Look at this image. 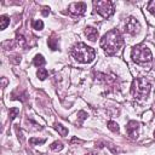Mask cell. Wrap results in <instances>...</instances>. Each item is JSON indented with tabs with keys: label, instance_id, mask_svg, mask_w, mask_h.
Masks as SVG:
<instances>
[{
	"label": "cell",
	"instance_id": "ffe728a7",
	"mask_svg": "<svg viewBox=\"0 0 155 155\" xmlns=\"http://www.w3.org/2000/svg\"><path fill=\"white\" fill-rule=\"evenodd\" d=\"M29 143H30V144H44V143H45V139L31 138V139H29Z\"/></svg>",
	"mask_w": 155,
	"mask_h": 155
},
{
	"label": "cell",
	"instance_id": "44dd1931",
	"mask_svg": "<svg viewBox=\"0 0 155 155\" xmlns=\"http://www.w3.org/2000/svg\"><path fill=\"white\" fill-rule=\"evenodd\" d=\"M48 12H50V8H48V7H42V15H44V16H47Z\"/></svg>",
	"mask_w": 155,
	"mask_h": 155
},
{
	"label": "cell",
	"instance_id": "d6986e66",
	"mask_svg": "<svg viewBox=\"0 0 155 155\" xmlns=\"http://www.w3.org/2000/svg\"><path fill=\"white\" fill-rule=\"evenodd\" d=\"M148 11L155 16V1H150L148 4Z\"/></svg>",
	"mask_w": 155,
	"mask_h": 155
},
{
	"label": "cell",
	"instance_id": "8fae6325",
	"mask_svg": "<svg viewBox=\"0 0 155 155\" xmlns=\"http://www.w3.org/2000/svg\"><path fill=\"white\" fill-rule=\"evenodd\" d=\"M48 46H50V48L51 50H57L58 48V39H56L54 36H52V38H50L48 39Z\"/></svg>",
	"mask_w": 155,
	"mask_h": 155
},
{
	"label": "cell",
	"instance_id": "52a82bcc",
	"mask_svg": "<svg viewBox=\"0 0 155 155\" xmlns=\"http://www.w3.org/2000/svg\"><path fill=\"white\" fill-rule=\"evenodd\" d=\"M69 12L74 16H81L86 11V4L85 2H73L69 5Z\"/></svg>",
	"mask_w": 155,
	"mask_h": 155
},
{
	"label": "cell",
	"instance_id": "277c9868",
	"mask_svg": "<svg viewBox=\"0 0 155 155\" xmlns=\"http://www.w3.org/2000/svg\"><path fill=\"white\" fill-rule=\"evenodd\" d=\"M132 58L136 63H148L151 61V51L144 45H137L132 48Z\"/></svg>",
	"mask_w": 155,
	"mask_h": 155
},
{
	"label": "cell",
	"instance_id": "30bf717a",
	"mask_svg": "<svg viewBox=\"0 0 155 155\" xmlns=\"http://www.w3.org/2000/svg\"><path fill=\"white\" fill-rule=\"evenodd\" d=\"M33 63H34L35 67H42L46 63V61H45V58L41 54H36L35 58H34V61H33Z\"/></svg>",
	"mask_w": 155,
	"mask_h": 155
},
{
	"label": "cell",
	"instance_id": "7a4b0ae2",
	"mask_svg": "<svg viewBox=\"0 0 155 155\" xmlns=\"http://www.w3.org/2000/svg\"><path fill=\"white\" fill-rule=\"evenodd\" d=\"M71 56L78 61V62H81V63H90L93 61L94 56H96V52L92 47L82 44V42H79L76 44L73 48H71Z\"/></svg>",
	"mask_w": 155,
	"mask_h": 155
},
{
	"label": "cell",
	"instance_id": "5b68a950",
	"mask_svg": "<svg viewBox=\"0 0 155 155\" xmlns=\"http://www.w3.org/2000/svg\"><path fill=\"white\" fill-rule=\"evenodd\" d=\"M94 10L103 17V18H108L114 13V4L111 1H94L93 2Z\"/></svg>",
	"mask_w": 155,
	"mask_h": 155
},
{
	"label": "cell",
	"instance_id": "6da1fadb",
	"mask_svg": "<svg viewBox=\"0 0 155 155\" xmlns=\"http://www.w3.org/2000/svg\"><path fill=\"white\" fill-rule=\"evenodd\" d=\"M124 45V39L117 29H111L101 39V46L107 52V54L116 53Z\"/></svg>",
	"mask_w": 155,
	"mask_h": 155
},
{
	"label": "cell",
	"instance_id": "3957f363",
	"mask_svg": "<svg viewBox=\"0 0 155 155\" xmlns=\"http://www.w3.org/2000/svg\"><path fill=\"white\" fill-rule=\"evenodd\" d=\"M131 91H132V94L134 98L142 99L148 96V93L150 91V84L145 78H137L132 82Z\"/></svg>",
	"mask_w": 155,
	"mask_h": 155
},
{
	"label": "cell",
	"instance_id": "7402d4cb",
	"mask_svg": "<svg viewBox=\"0 0 155 155\" xmlns=\"http://www.w3.org/2000/svg\"><path fill=\"white\" fill-rule=\"evenodd\" d=\"M6 82H7V81H6V79H2V86H4V87H5V85H6Z\"/></svg>",
	"mask_w": 155,
	"mask_h": 155
},
{
	"label": "cell",
	"instance_id": "7c38bea8",
	"mask_svg": "<svg viewBox=\"0 0 155 155\" xmlns=\"http://www.w3.org/2000/svg\"><path fill=\"white\" fill-rule=\"evenodd\" d=\"M0 22H1V29H6V27H7L8 23H10V18H8L7 16L2 15V16L0 17Z\"/></svg>",
	"mask_w": 155,
	"mask_h": 155
},
{
	"label": "cell",
	"instance_id": "ba28073f",
	"mask_svg": "<svg viewBox=\"0 0 155 155\" xmlns=\"http://www.w3.org/2000/svg\"><path fill=\"white\" fill-rule=\"evenodd\" d=\"M137 128H138V122L136 121H130L126 126V131L131 137H137Z\"/></svg>",
	"mask_w": 155,
	"mask_h": 155
},
{
	"label": "cell",
	"instance_id": "5bb4252c",
	"mask_svg": "<svg viewBox=\"0 0 155 155\" xmlns=\"http://www.w3.org/2000/svg\"><path fill=\"white\" fill-rule=\"evenodd\" d=\"M33 28L36 29V30H41V29L44 28V23H42V21H40V19L33 21Z\"/></svg>",
	"mask_w": 155,
	"mask_h": 155
},
{
	"label": "cell",
	"instance_id": "2e32d148",
	"mask_svg": "<svg viewBox=\"0 0 155 155\" xmlns=\"http://www.w3.org/2000/svg\"><path fill=\"white\" fill-rule=\"evenodd\" d=\"M51 150H54V151H57V150H61L62 148H63V144H62V142H53L52 144H51Z\"/></svg>",
	"mask_w": 155,
	"mask_h": 155
},
{
	"label": "cell",
	"instance_id": "9a60e30c",
	"mask_svg": "<svg viewBox=\"0 0 155 155\" xmlns=\"http://www.w3.org/2000/svg\"><path fill=\"white\" fill-rule=\"evenodd\" d=\"M38 78H39L40 80L46 79V78H47V70L44 69V68H40V69L38 70Z\"/></svg>",
	"mask_w": 155,
	"mask_h": 155
},
{
	"label": "cell",
	"instance_id": "4fadbf2b",
	"mask_svg": "<svg viewBox=\"0 0 155 155\" xmlns=\"http://www.w3.org/2000/svg\"><path fill=\"white\" fill-rule=\"evenodd\" d=\"M54 128H56L57 132H59L62 136H67V134H68V130H67L63 125H61V124H57V125L54 126Z\"/></svg>",
	"mask_w": 155,
	"mask_h": 155
},
{
	"label": "cell",
	"instance_id": "9c48e42d",
	"mask_svg": "<svg viewBox=\"0 0 155 155\" xmlns=\"http://www.w3.org/2000/svg\"><path fill=\"white\" fill-rule=\"evenodd\" d=\"M85 34H86L87 39L91 40V41H96V39L98 38V30L92 28V27H87L86 30H85Z\"/></svg>",
	"mask_w": 155,
	"mask_h": 155
},
{
	"label": "cell",
	"instance_id": "603a6c76",
	"mask_svg": "<svg viewBox=\"0 0 155 155\" xmlns=\"http://www.w3.org/2000/svg\"><path fill=\"white\" fill-rule=\"evenodd\" d=\"M88 155H94V154H88Z\"/></svg>",
	"mask_w": 155,
	"mask_h": 155
},
{
	"label": "cell",
	"instance_id": "e0dca14e",
	"mask_svg": "<svg viewBox=\"0 0 155 155\" xmlns=\"http://www.w3.org/2000/svg\"><path fill=\"white\" fill-rule=\"evenodd\" d=\"M108 128L111 130L113 132H117V131H119V126H117V124L114 122V121H109V122H108Z\"/></svg>",
	"mask_w": 155,
	"mask_h": 155
},
{
	"label": "cell",
	"instance_id": "ac0fdd59",
	"mask_svg": "<svg viewBox=\"0 0 155 155\" xmlns=\"http://www.w3.org/2000/svg\"><path fill=\"white\" fill-rule=\"evenodd\" d=\"M18 111H19V109H18V108H12V109H10V111H8L10 120H13V119L16 117V115L18 114Z\"/></svg>",
	"mask_w": 155,
	"mask_h": 155
},
{
	"label": "cell",
	"instance_id": "8992f818",
	"mask_svg": "<svg viewBox=\"0 0 155 155\" xmlns=\"http://www.w3.org/2000/svg\"><path fill=\"white\" fill-rule=\"evenodd\" d=\"M139 29H140V24H139V22H138L136 18L128 17V18L126 19V22H125V30H126L128 34L134 35V34H137V33L139 31Z\"/></svg>",
	"mask_w": 155,
	"mask_h": 155
},
{
	"label": "cell",
	"instance_id": "cb8c5ba5",
	"mask_svg": "<svg viewBox=\"0 0 155 155\" xmlns=\"http://www.w3.org/2000/svg\"><path fill=\"white\" fill-rule=\"evenodd\" d=\"M154 134H155V133H154Z\"/></svg>",
	"mask_w": 155,
	"mask_h": 155
}]
</instances>
